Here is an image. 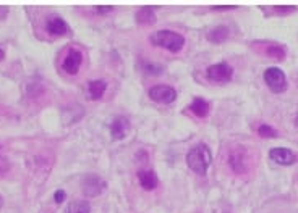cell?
<instances>
[{
  "instance_id": "cell-16",
  "label": "cell",
  "mask_w": 298,
  "mask_h": 213,
  "mask_svg": "<svg viewBox=\"0 0 298 213\" xmlns=\"http://www.w3.org/2000/svg\"><path fill=\"white\" fill-rule=\"evenodd\" d=\"M136 21L140 24H154L155 23V13L149 6H141L136 11Z\"/></svg>"
},
{
  "instance_id": "cell-13",
  "label": "cell",
  "mask_w": 298,
  "mask_h": 213,
  "mask_svg": "<svg viewBox=\"0 0 298 213\" xmlns=\"http://www.w3.org/2000/svg\"><path fill=\"white\" fill-rule=\"evenodd\" d=\"M138 181H140L143 189H146V191H152L159 184L157 176H155V173H152L151 170H141L138 173Z\"/></svg>"
},
{
  "instance_id": "cell-19",
  "label": "cell",
  "mask_w": 298,
  "mask_h": 213,
  "mask_svg": "<svg viewBox=\"0 0 298 213\" xmlns=\"http://www.w3.org/2000/svg\"><path fill=\"white\" fill-rule=\"evenodd\" d=\"M258 134L261 136V138H277L279 133L276 131L274 128L269 126V125H261L258 128Z\"/></svg>"
},
{
  "instance_id": "cell-15",
  "label": "cell",
  "mask_w": 298,
  "mask_h": 213,
  "mask_svg": "<svg viewBox=\"0 0 298 213\" xmlns=\"http://www.w3.org/2000/svg\"><path fill=\"white\" fill-rule=\"evenodd\" d=\"M106 89H107V84L104 82L102 79H94V81H91L89 86H88L89 97H91L93 100H99L101 97L104 95V92H106Z\"/></svg>"
},
{
  "instance_id": "cell-10",
  "label": "cell",
  "mask_w": 298,
  "mask_h": 213,
  "mask_svg": "<svg viewBox=\"0 0 298 213\" xmlns=\"http://www.w3.org/2000/svg\"><path fill=\"white\" fill-rule=\"evenodd\" d=\"M269 155H271V158L279 165H292V163H295V161H297L295 152H292L290 148H285V147L271 148Z\"/></svg>"
},
{
  "instance_id": "cell-1",
  "label": "cell",
  "mask_w": 298,
  "mask_h": 213,
  "mask_svg": "<svg viewBox=\"0 0 298 213\" xmlns=\"http://www.w3.org/2000/svg\"><path fill=\"white\" fill-rule=\"evenodd\" d=\"M212 161V152L206 144H198L194 145L186 155V163L191 168L194 173L198 174H206L207 168H209Z\"/></svg>"
},
{
  "instance_id": "cell-12",
  "label": "cell",
  "mask_w": 298,
  "mask_h": 213,
  "mask_svg": "<svg viewBox=\"0 0 298 213\" xmlns=\"http://www.w3.org/2000/svg\"><path fill=\"white\" fill-rule=\"evenodd\" d=\"M130 128H132V126H130L128 118H125V116H119V118H115L112 121V125H110V133H112V138L115 141L123 139L128 134Z\"/></svg>"
},
{
  "instance_id": "cell-7",
  "label": "cell",
  "mask_w": 298,
  "mask_h": 213,
  "mask_svg": "<svg viewBox=\"0 0 298 213\" xmlns=\"http://www.w3.org/2000/svg\"><path fill=\"white\" fill-rule=\"evenodd\" d=\"M233 68L229 63H216L207 68V77L216 82H227L232 79Z\"/></svg>"
},
{
  "instance_id": "cell-14",
  "label": "cell",
  "mask_w": 298,
  "mask_h": 213,
  "mask_svg": "<svg viewBox=\"0 0 298 213\" xmlns=\"http://www.w3.org/2000/svg\"><path fill=\"white\" fill-rule=\"evenodd\" d=\"M227 37H229V29H227V26H224V24H219L216 28L207 31V41H211L214 44L224 42V41H227Z\"/></svg>"
},
{
  "instance_id": "cell-11",
  "label": "cell",
  "mask_w": 298,
  "mask_h": 213,
  "mask_svg": "<svg viewBox=\"0 0 298 213\" xmlns=\"http://www.w3.org/2000/svg\"><path fill=\"white\" fill-rule=\"evenodd\" d=\"M45 29L50 36H65L70 32V28L65 19H62L60 16H50L45 23Z\"/></svg>"
},
{
  "instance_id": "cell-5",
  "label": "cell",
  "mask_w": 298,
  "mask_h": 213,
  "mask_svg": "<svg viewBox=\"0 0 298 213\" xmlns=\"http://www.w3.org/2000/svg\"><path fill=\"white\" fill-rule=\"evenodd\" d=\"M149 99H152L154 102L159 103H172L177 99V92L172 86H167V84H157V86H152L148 90Z\"/></svg>"
},
{
  "instance_id": "cell-27",
  "label": "cell",
  "mask_w": 298,
  "mask_h": 213,
  "mask_svg": "<svg viewBox=\"0 0 298 213\" xmlns=\"http://www.w3.org/2000/svg\"><path fill=\"white\" fill-rule=\"evenodd\" d=\"M295 126L298 128V115H297V118H295Z\"/></svg>"
},
{
  "instance_id": "cell-4",
  "label": "cell",
  "mask_w": 298,
  "mask_h": 213,
  "mask_svg": "<svg viewBox=\"0 0 298 213\" xmlns=\"http://www.w3.org/2000/svg\"><path fill=\"white\" fill-rule=\"evenodd\" d=\"M106 187H107L106 181L97 176V174H86L81 181V189L84 192V196H88V197L99 196V194L106 191Z\"/></svg>"
},
{
  "instance_id": "cell-3",
  "label": "cell",
  "mask_w": 298,
  "mask_h": 213,
  "mask_svg": "<svg viewBox=\"0 0 298 213\" xmlns=\"http://www.w3.org/2000/svg\"><path fill=\"white\" fill-rule=\"evenodd\" d=\"M264 81L272 92H284L285 87H287V79H285L284 71L277 67H271L264 71Z\"/></svg>"
},
{
  "instance_id": "cell-17",
  "label": "cell",
  "mask_w": 298,
  "mask_h": 213,
  "mask_svg": "<svg viewBox=\"0 0 298 213\" xmlns=\"http://www.w3.org/2000/svg\"><path fill=\"white\" fill-rule=\"evenodd\" d=\"M190 110L196 116H199V118H206V116L209 115L211 107H209V103H207L206 100H203V99H194L193 103L190 105Z\"/></svg>"
},
{
  "instance_id": "cell-23",
  "label": "cell",
  "mask_w": 298,
  "mask_h": 213,
  "mask_svg": "<svg viewBox=\"0 0 298 213\" xmlns=\"http://www.w3.org/2000/svg\"><path fill=\"white\" fill-rule=\"evenodd\" d=\"M94 11H96V13H101V15H102V13H109V11H112V6H96Z\"/></svg>"
},
{
  "instance_id": "cell-9",
  "label": "cell",
  "mask_w": 298,
  "mask_h": 213,
  "mask_svg": "<svg viewBox=\"0 0 298 213\" xmlns=\"http://www.w3.org/2000/svg\"><path fill=\"white\" fill-rule=\"evenodd\" d=\"M258 52H261L263 55L274 58V60H284L285 58V49L282 45L274 44V42H256Z\"/></svg>"
},
{
  "instance_id": "cell-22",
  "label": "cell",
  "mask_w": 298,
  "mask_h": 213,
  "mask_svg": "<svg viewBox=\"0 0 298 213\" xmlns=\"http://www.w3.org/2000/svg\"><path fill=\"white\" fill-rule=\"evenodd\" d=\"M233 8H237L235 5H216V6H212V10H233Z\"/></svg>"
},
{
  "instance_id": "cell-6",
  "label": "cell",
  "mask_w": 298,
  "mask_h": 213,
  "mask_svg": "<svg viewBox=\"0 0 298 213\" xmlns=\"http://www.w3.org/2000/svg\"><path fill=\"white\" fill-rule=\"evenodd\" d=\"M229 163H230V168L235 173L242 174V173H246L250 170V161H248V153L245 152L243 147H238L235 150L230 152V157H229Z\"/></svg>"
},
{
  "instance_id": "cell-21",
  "label": "cell",
  "mask_w": 298,
  "mask_h": 213,
  "mask_svg": "<svg viewBox=\"0 0 298 213\" xmlns=\"http://www.w3.org/2000/svg\"><path fill=\"white\" fill-rule=\"evenodd\" d=\"M277 13H290L295 10V6H276Z\"/></svg>"
},
{
  "instance_id": "cell-28",
  "label": "cell",
  "mask_w": 298,
  "mask_h": 213,
  "mask_svg": "<svg viewBox=\"0 0 298 213\" xmlns=\"http://www.w3.org/2000/svg\"><path fill=\"white\" fill-rule=\"evenodd\" d=\"M0 160H2V157H0Z\"/></svg>"
},
{
  "instance_id": "cell-24",
  "label": "cell",
  "mask_w": 298,
  "mask_h": 213,
  "mask_svg": "<svg viewBox=\"0 0 298 213\" xmlns=\"http://www.w3.org/2000/svg\"><path fill=\"white\" fill-rule=\"evenodd\" d=\"M6 11H8V10H6L5 6H0V18H3L6 15Z\"/></svg>"
},
{
  "instance_id": "cell-2",
  "label": "cell",
  "mask_w": 298,
  "mask_h": 213,
  "mask_svg": "<svg viewBox=\"0 0 298 213\" xmlns=\"http://www.w3.org/2000/svg\"><path fill=\"white\" fill-rule=\"evenodd\" d=\"M149 41H151L154 45H157V47L168 49L170 52H180L185 45L183 36L175 31H168V29H162V31L154 32V34L149 37Z\"/></svg>"
},
{
  "instance_id": "cell-20",
  "label": "cell",
  "mask_w": 298,
  "mask_h": 213,
  "mask_svg": "<svg viewBox=\"0 0 298 213\" xmlns=\"http://www.w3.org/2000/svg\"><path fill=\"white\" fill-rule=\"evenodd\" d=\"M54 200L57 204H62L63 200H65V192L63 191H57L55 194H54Z\"/></svg>"
},
{
  "instance_id": "cell-26",
  "label": "cell",
  "mask_w": 298,
  "mask_h": 213,
  "mask_svg": "<svg viewBox=\"0 0 298 213\" xmlns=\"http://www.w3.org/2000/svg\"><path fill=\"white\" fill-rule=\"evenodd\" d=\"M2 205H3V199H2V196H0V209H2Z\"/></svg>"
},
{
  "instance_id": "cell-18",
  "label": "cell",
  "mask_w": 298,
  "mask_h": 213,
  "mask_svg": "<svg viewBox=\"0 0 298 213\" xmlns=\"http://www.w3.org/2000/svg\"><path fill=\"white\" fill-rule=\"evenodd\" d=\"M65 213H91V205L86 200H73L65 209Z\"/></svg>"
},
{
  "instance_id": "cell-25",
  "label": "cell",
  "mask_w": 298,
  "mask_h": 213,
  "mask_svg": "<svg viewBox=\"0 0 298 213\" xmlns=\"http://www.w3.org/2000/svg\"><path fill=\"white\" fill-rule=\"evenodd\" d=\"M3 58H5V52H3L2 49H0V62H2Z\"/></svg>"
},
{
  "instance_id": "cell-8",
  "label": "cell",
  "mask_w": 298,
  "mask_h": 213,
  "mask_svg": "<svg viewBox=\"0 0 298 213\" xmlns=\"http://www.w3.org/2000/svg\"><path fill=\"white\" fill-rule=\"evenodd\" d=\"M81 63H83V54L80 50H75V49H71L67 57L63 58V63H62V68L65 73H68V74H76L78 71H80V67H81Z\"/></svg>"
}]
</instances>
